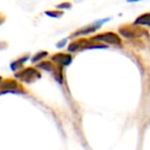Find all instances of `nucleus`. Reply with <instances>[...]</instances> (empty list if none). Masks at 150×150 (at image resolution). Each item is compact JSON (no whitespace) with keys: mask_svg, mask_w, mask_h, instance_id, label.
Returning a JSON list of instances; mask_svg holds the SVG:
<instances>
[{"mask_svg":"<svg viewBox=\"0 0 150 150\" xmlns=\"http://www.w3.org/2000/svg\"><path fill=\"white\" fill-rule=\"evenodd\" d=\"M90 42L86 41V40H79V41H75L72 42V43L69 45L68 50L70 52H75V50H83V48H86Z\"/></svg>","mask_w":150,"mask_h":150,"instance_id":"39448f33","label":"nucleus"},{"mask_svg":"<svg viewBox=\"0 0 150 150\" xmlns=\"http://www.w3.org/2000/svg\"><path fill=\"white\" fill-rule=\"evenodd\" d=\"M2 81V77H1V76H0V82Z\"/></svg>","mask_w":150,"mask_h":150,"instance_id":"f3484780","label":"nucleus"},{"mask_svg":"<svg viewBox=\"0 0 150 150\" xmlns=\"http://www.w3.org/2000/svg\"><path fill=\"white\" fill-rule=\"evenodd\" d=\"M37 67L40 69H44V70H46V71L52 70V65L50 64V62H42V63H40Z\"/></svg>","mask_w":150,"mask_h":150,"instance_id":"9d476101","label":"nucleus"},{"mask_svg":"<svg viewBox=\"0 0 150 150\" xmlns=\"http://www.w3.org/2000/svg\"><path fill=\"white\" fill-rule=\"evenodd\" d=\"M129 2H134V1H138V0H129Z\"/></svg>","mask_w":150,"mask_h":150,"instance_id":"dca6fc26","label":"nucleus"},{"mask_svg":"<svg viewBox=\"0 0 150 150\" xmlns=\"http://www.w3.org/2000/svg\"><path fill=\"white\" fill-rule=\"evenodd\" d=\"M136 25H147L150 26V13H145V15H142L138 18L135 21Z\"/></svg>","mask_w":150,"mask_h":150,"instance_id":"0eeeda50","label":"nucleus"},{"mask_svg":"<svg viewBox=\"0 0 150 150\" xmlns=\"http://www.w3.org/2000/svg\"><path fill=\"white\" fill-rule=\"evenodd\" d=\"M46 15L50 16V17H54V18H58L60 16H62V13L60 11H46Z\"/></svg>","mask_w":150,"mask_h":150,"instance_id":"ddd939ff","label":"nucleus"},{"mask_svg":"<svg viewBox=\"0 0 150 150\" xmlns=\"http://www.w3.org/2000/svg\"><path fill=\"white\" fill-rule=\"evenodd\" d=\"M119 31L125 37H137V36L142 35V31L139 29L134 31V29L132 28H121Z\"/></svg>","mask_w":150,"mask_h":150,"instance_id":"423d86ee","label":"nucleus"},{"mask_svg":"<svg viewBox=\"0 0 150 150\" xmlns=\"http://www.w3.org/2000/svg\"><path fill=\"white\" fill-rule=\"evenodd\" d=\"M4 21H5V16L3 15V13H0V25H1Z\"/></svg>","mask_w":150,"mask_h":150,"instance_id":"2eb2a0df","label":"nucleus"},{"mask_svg":"<svg viewBox=\"0 0 150 150\" xmlns=\"http://www.w3.org/2000/svg\"><path fill=\"white\" fill-rule=\"evenodd\" d=\"M98 27H99V26H97V27H88V28H86V29L84 28V29H81V30H79L78 32H76V33H75V35H84V34L91 33V32H94Z\"/></svg>","mask_w":150,"mask_h":150,"instance_id":"1a4fd4ad","label":"nucleus"},{"mask_svg":"<svg viewBox=\"0 0 150 150\" xmlns=\"http://www.w3.org/2000/svg\"><path fill=\"white\" fill-rule=\"evenodd\" d=\"M6 93H24V88L16 80L5 79L0 82V95Z\"/></svg>","mask_w":150,"mask_h":150,"instance_id":"f257e3e1","label":"nucleus"},{"mask_svg":"<svg viewBox=\"0 0 150 150\" xmlns=\"http://www.w3.org/2000/svg\"><path fill=\"white\" fill-rule=\"evenodd\" d=\"M52 61L58 62L59 64L66 66V65H69L72 62V58H71V56L66 54H57L52 57Z\"/></svg>","mask_w":150,"mask_h":150,"instance_id":"20e7f679","label":"nucleus"},{"mask_svg":"<svg viewBox=\"0 0 150 150\" xmlns=\"http://www.w3.org/2000/svg\"><path fill=\"white\" fill-rule=\"evenodd\" d=\"M27 59H28V57H24V58L19 59V60H17V61H15L13 63H11V70L16 71V70H18V69L22 68L23 64L26 62V61H27Z\"/></svg>","mask_w":150,"mask_h":150,"instance_id":"6e6552de","label":"nucleus"},{"mask_svg":"<svg viewBox=\"0 0 150 150\" xmlns=\"http://www.w3.org/2000/svg\"><path fill=\"white\" fill-rule=\"evenodd\" d=\"M54 78H56L60 83H62L63 78H62V71H61V69H58V70L54 71Z\"/></svg>","mask_w":150,"mask_h":150,"instance_id":"f8f14e48","label":"nucleus"},{"mask_svg":"<svg viewBox=\"0 0 150 150\" xmlns=\"http://www.w3.org/2000/svg\"><path fill=\"white\" fill-rule=\"evenodd\" d=\"M47 54V52H37V54H35V56L32 58V62H37V61H39V60H41L42 58H44V57Z\"/></svg>","mask_w":150,"mask_h":150,"instance_id":"9b49d317","label":"nucleus"},{"mask_svg":"<svg viewBox=\"0 0 150 150\" xmlns=\"http://www.w3.org/2000/svg\"><path fill=\"white\" fill-rule=\"evenodd\" d=\"M94 39L99 40V41L107 42V43H110V44H120V42H121L120 38L115 33H112V32L99 34V35L95 36Z\"/></svg>","mask_w":150,"mask_h":150,"instance_id":"7ed1b4c3","label":"nucleus"},{"mask_svg":"<svg viewBox=\"0 0 150 150\" xmlns=\"http://www.w3.org/2000/svg\"><path fill=\"white\" fill-rule=\"evenodd\" d=\"M65 7H67V8H69V7H71V5L69 4V3H64V4H60V5H58V8H65Z\"/></svg>","mask_w":150,"mask_h":150,"instance_id":"4468645a","label":"nucleus"},{"mask_svg":"<svg viewBox=\"0 0 150 150\" xmlns=\"http://www.w3.org/2000/svg\"><path fill=\"white\" fill-rule=\"evenodd\" d=\"M16 77L19 78L20 80L24 82H28V83H31V82L35 81L36 79L40 77V73L36 70L35 68H26L24 70L20 71L16 74Z\"/></svg>","mask_w":150,"mask_h":150,"instance_id":"f03ea898","label":"nucleus"}]
</instances>
